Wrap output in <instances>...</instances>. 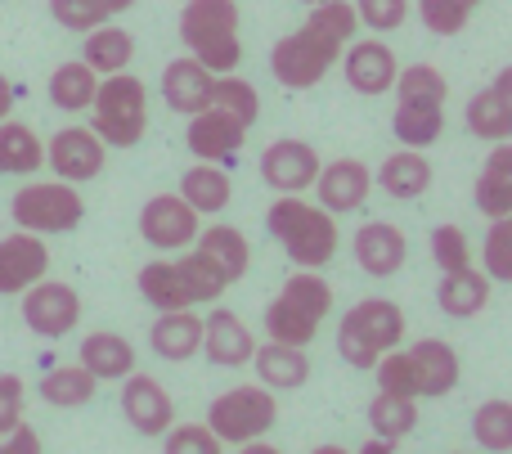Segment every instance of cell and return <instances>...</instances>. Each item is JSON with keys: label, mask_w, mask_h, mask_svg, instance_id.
<instances>
[{"label": "cell", "mask_w": 512, "mask_h": 454, "mask_svg": "<svg viewBox=\"0 0 512 454\" xmlns=\"http://www.w3.org/2000/svg\"><path fill=\"white\" fill-rule=\"evenodd\" d=\"M265 230L270 239L288 252L297 270H324L337 257V221L319 203H306L301 194H283L265 212Z\"/></svg>", "instance_id": "6da1fadb"}, {"label": "cell", "mask_w": 512, "mask_h": 454, "mask_svg": "<svg viewBox=\"0 0 512 454\" xmlns=\"http://www.w3.org/2000/svg\"><path fill=\"white\" fill-rule=\"evenodd\" d=\"M239 0H189L180 9V41L203 68L234 72L243 63V36H239Z\"/></svg>", "instance_id": "7a4b0ae2"}, {"label": "cell", "mask_w": 512, "mask_h": 454, "mask_svg": "<svg viewBox=\"0 0 512 454\" xmlns=\"http://www.w3.org/2000/svg\"><path fill=\"white\" fill-rule=\"evenodd\" d=\"M333 311V288L319 270H297L283 279L279 297L265 306V338L288 342V347H310L319 324Z\"/></svg>", "instance_id": "3957f363"}, {"label": "cell", "mask_w": 512, "mask_h": 454, "mask_svg": "<svg viewBox=\"0 0 512 454\" xmlns=\"http://www.w3.org/2000/svg\"><path fill=\"white\" fill-rule=\"evenodd\" d=\"M90 131L108 149H135L149 131V90L131 72H108L90 99Z\"/></svg>", "instance_id": "277c9868"}, {"label": "cell", "mask_w": 512, "mask_h": 454, "mask_svg": "<svg viewBox=\"0 0 512 454\" xmlns=\"http://www.w3.org/2000/svg\"><path fill=\"white\" fill-rule=\"evenodd\" d=\"M405 342V311L387 297H364L337 324V351L351 369H373Z\"/></svg>", "instance_id": "5b68a950"}, {"label": "cell", "mask_w": 512, "mask_h": 454, "mask_svg": "<svg viewBox=\"0 0 512 454\" xmlns=\"http://www.w3.org/2000/svg\"><path fill=\"white\" fill-rule=\"evenodd\" d=\"M342 50L346 45L324 36L315 23H306V27H297V32H288L270 50V72L283 90H310L328 77V68L342 59Z\"/></svg>", "instance_id": "8992f818"}, {"label": "cell", "mask_w": 512, "mask_h": 454, "mask_svg": "<svg viewBox=\"0 0 512 454\" xmlns=\"http://www.w3.org/2000/svg\"><path fill=\"white\" fill-rule=\"evenodd\" d=\"M279 419V401L270 396V387L261 383H243L221 392L212 405H207V428L225 441V446H243V441H256L274 428Z\"/></svg>", "instance_id": "52a82bcc"}, {"label": "cell", "mask_w": 512, "mask_h": 454, "mask_svg": "<svg viewBox=\"0 0 512 454\" xmlns=\"http://www.w3.org/2000/svg\"><path fill=\"white\" fill-rule=\"evenodd\" d=\"M9 216H14L18 230L68 234V230H77V225H81L86 203H81L77 185H68V180H36V185H23L14 194Z\"/></svg>", "instance_id": "ba28073f"}, {"label": "cell", "mask_w": 512, "mask_h": 454, "mask_svg": "<svg viewBox=\"0 0 512 454\" xmlns=\"http://www.w3.org/2000/svg\"><path fill=\"white\" fill-rule=\"evenodd\" d=\"M23 324L36 338H68L81 324V297L72 284L59 279H36L32 288H23Z\"/></svg>", "instance_id": "9c48e42d"}, {"label": "cell", "mask_w": 512, "mask_h": 454, "mask_svg": "<svg viewBox=\"0 0 512 454\" xmlns=\"http://www.w3.org/2000/svg\"><path fill=\"white\" fill-rule=\"evenodd\" d=\"M140 239L158 252H185L198 239V212L180 194H153L140 207Z\"/></svg>", "instance_id": "30bf717a"}, {"label": "cell", "mask_w": 512, "mask_h": 454, "mask_svg": "<svg viewBox=\"0 0 512 454\" xmlns=\"http://www.w3.org/2000/svg\"><path fill=\"white\" fill-rule=\"evenodd\" d=\"M45 162L54 167V176L81 185V180H95L108 162V144L99 140L90 126H63L54 131V140L45 144Z\"/></svg>", "instance_id": "8fae6325"}, {"label": "cell", "mask_w": 512, "mask_h": 454, "mask_svg": "<svg viewBox=\"0 0 512 454\" xmlns=\"http://www.w3.org/2000/svg\"><path fill=\"white\" fill-rule=\"evenodd\" d=\"M243 140H248V126L239 122V117H230L225 108L207 104L203 113L189 117V131H185V144L189 153H194L198 162H234L243 149Z\"/></svg>", "instance_id": "7c38bea8"}, {"label": "cell", "mask_w": 512, "mask_h": 454, "mask_svg": "<svg viewBox=\"0 0 512 454\" xmlns=\"http://www.w3.org/2000/svg\"><path fill=\"white\" fill-rule=\"evenodd\" d=\"M122 414L140 437H162V432L176 423V401L171 392L149 374H126L122 378Z\"/></svg>", "instance_id": "4fadbf2b"}, {"label": "cell", "mask_w": 512, "mask_h": 454, "mask_svg": "<svg viewBox=\"0 0 512 454\" xmlns=\"http://www.w3.org/2000/svg\"><path fill=\"white\" fill-rule=\"evenodd\" d=\"M319 176V153L315 144L306 140H274L270 149L261 153V180L279 194H306Z\"/></svg>", "instance_id": "5bb4252c"}, {"label": "cell", "mask_w": 512, "mask_h": 454, "mask_svg": "<svg viewBox=\"0 0 512 454\" xmlns=\"http://www.w3.org/2000/svg\"><path fill=\"white\" fill-rule=\"evenodd\" d=\"M373 189V171L364 167L360 158H337V162H319V176H315V194L319 207L333 216L346 212H360L364 198Z\"/></svg>", "instance_id": "9a60e30c"}, {"label": "cell", "mask_w": 512, "mask_h": 454, "mask_svg": "<svg viewBox=\"0 0 512 454\" xmlns=\"http://www.w3.org/2000/svg\"><path fill=\"white\" fill-rule=\"evenodd\" d=\"M396 50L387 41H351L342 59V77L355 95H387L396 86Z\"/></svg>", "instance_id": "2e32d148"}, {"label": "cell", "mask_w": 512, "mask_h": 454, "mask_svg": "<svg viewBox=\"0 0 512 454\" xmlns=\"http://www.w3.org/2000/svg\"><path fill=\"white\" fill-rule=\"evenodd\" d=\"M351 248H355L360 270H364V275H373V279L400 275V266H405V257H409L405 230H400V225H391V221H364L360 230H355Z\"/></svg>", "instance_id": "e0dca14e"}, {"label": "cell", "mask_w": 512, "mask_h": 454, "mask_svg": "<svg viewBox=\"0 0 512 454\" xmlns=\"http://www.w3.org/2000/svg\"><path fill=\"white\" fill-rule=\"evenodd\" d=\"M45 270H50V248L41 243V234L18 230L0 239V297L32 288L36 279H45Z\"/></svg>", "instance_id": "ac0fdd59"}, {"label": "cell", "mask_w": 512, "mask_h": 454, "mask_svg": "<svg viewBox=\"0 0 512 454\" xmlns=\"http://www.w3.org/2000/svg\"><path fill=\"white\" fill-rule=\"evenodd\" d=\"M409 369H414V396H450L459 387V351L441 338H423L405 351Z\"/></svg>", "instance_id": "d6986e66"}, {"label": "cell", "mask_w": 512, "mask_h": 454, "mask_svg": "<svg viewBox=\"0 0 512 454\" xmlns=\"http://www.w3.org/2000/svg\"><path fill=\"white\" fill-rule=\"evenodd\" d=\"M212 86H216V72L203 68L194 54H180L162 68V99L167 108H176L180 117H194L212 104Z\"/></svg>", "instance_id": "ffe728a7"}, {"label": "cell", "mask_w": 512, "mask_h": 454, "mask_svg": "<svg viewBox=\"0 0 512 454\" xmlns=\"http://www.w3.org/2000/svg\"><path fill=\"white\" fill-rule=\"evenodd\" d=\"M203 351H207L212 365L239 369V365H252L256 338H252V329L239 320V315L225 311V306H216V311L203 320Z\"/></svg>", "instance_id": "44dd1931"}, {"label": "cell", "mask_w": 512, "mask_h": 454, "mask_svg": "<svg viewBox=\"0 0 512 454\" xmlns=\"http://www.w3.org/2000/svg\"><path fill=\"white\" fill-rule=\"evenodd\" d=\"M149 347L171 365L194 360L203 347V320L194 315V306L189 311H158V320L149 324Z\"/></svg>", "instance_id": "7402d4cb"}, {"label": "cell", "mask_w": 512, "mask_h": 454, "mask_svg": "<svg viewBox=\"0 0 512 454\" xmlns=\"http://www.w3.org/2000/svg\"><path fill=\"white\" fill-rule=\"evenodd\" d=\"M436 306L454 320H472L490 306V275L477 266H463V270H445L441 284H436Z\"/></svg>", "instance_id": "603a6c76"}, {"label": "cell", "mask_w": 512, "mask_h": 454, "mask_svg": "<svg viewBox=\"0 0 512 454\" xmlns=\"http://www.w3.org/2000/svg\"><path fill=\"white\" fill-rule=\"evenodd\" d=\"M472 203L481 216H508L512 212V140H499L490 149L486 167H481L477 185H472Z\"/></svg>", "instance_id": "cb8c5ba5"}, {"label": "cell", "mask_w": 512, "mask_h": 454, "mask_svg": "<svg viewBox=\"0 0 512 454\" xmlns=\"http://www.w3.org/2000/svg\"><path fill=\"white\" fill-rule=\"evenodd\" d=\"M252 369L261 378V387L270 392H292L310 378V360H306V347H288V342H270L252 351Z\"/></svg>", "instance_id": "d4e9b609"}, {"label": "cell", "mask_w": 512, "mask_h": 454, "mask_svg": "<svg viewBox=\"0 0 512 454\" xmlns=\"http://www.w3.org/2000/svg\"><path fill=\"white\" fill-rule=\"evenodd\" d=\"M378 189L382 194H391V198H400V203L423 198L427 189H432V162H427V153L423 149L391 153V158L378 167Z\"/></svg>", "instance_id": "484cf974"}, {"label": "cell", "mask_w": 512, "mask_h": 454, "mask_svg": "<svg viewBox=\"0 0 512 454\" xmlns=\"http://www.w3.org/2000/svg\"><path fill=\"white\" fill-rule=\"evenodd\" d=\"M180 198L194 207L198 216H221L234 198V180L221 162H198L180 176Z\"/></svg>", "instance_id": "4316f807"}, {"label": "cell", "mask_w": 512, "mask_h": 454, "mask_svg": "<svg viewBox=\"0 0 512 454\" xmlns=\"http://www.w3.org/2000/svg\"><path fill=\"white\" fill-rule=\"evenodd\" d=\"M391 131L405 149H427L445 131V104H436V99H396Z\"/></svg>", "instance_id": "83f0119b"}, {"label": "cell", "mask_w": 512, "mask_h": 454, "mask_svg": "<svg viewBox=\"0 0 512 454\" xmlns=\"http://www.w3.org/2000/svg\"><path fill=\"white\" fill-rule=\"evenodd\" d=\"M77 360L99 383H122L126 374H135V347L122 333H90V338H81Z\"/></svg>", "instance_id": "f1b7e54d"}, {"label": "cell", "mask_w": 512, "mask_h": 454, "mask_svg": "<svg viewBox=\"0 0 512 454\" xmlns=\"http://www.w3.org/2000/svg\"><path fill=\"white\" fill-rule=\"evenodd\" d=\"M135 288H140V297L153 311H189V306H198L176 261H149L140 270V279H135Z\"/></svg>", "instance_id": "f546056e"}, {"label": "cell", "mask_w": 512, "mask_h": 454, "mask_svg": "<svg viewBox=\"0 0 512 454\" xmlns=\"http://www.w3.org/2000/svg\"><path fill=\"white\" fill-rule=\"evenodd\" d=\"M194 248H203L207 257L225 270L230 284H239L252 266V243H248V234L234 230V225H207V230L194 239Z\"/></svg>", "instance_id": "4dcf8cb0"}, {"label": "cell", "mask_w": 512, "mask_h": 454, "mask_svg": "<svg viewBox=\"0 0 512 454\" xmlns=\"http://www.w3.org/2000/svg\"><path fill=\"white\" fill-rule=\"evenodd\" d=\"M81 59L90 63L95 72H126L135 59V36L126 32V27L117 23H99L86 32V50H81Z\"/></svg>", "instance_id": "1f68e13d"}, {"label": "cell", "mask_w": 512, "mask_h": 454, "mask_svg": "<svg viewBox=\"0 0 512 454\" xmlns=\"http://www.w3.org/2000/svg\"><path fill=\"white\" fill-rule=\"evenodd\" d=\"M95 86L99 72L86 59H68L50 72V104L63 108V113H86L90 99H95Z\"/></svg>", "instance_id": "d6a6232c"}, {"label": "cell", "mask_w": 512, "mask_h": 454, "mask_svg": "<svg viewBox=\"0 0 512 454\" xmlns=\"http://www.w3.org/2000/svg\"><path fill=\"white\" fill-rule=\"evenodd\" d=\"M45 167V144L36 140L32 126L0 122V176H32Z\"/></svg>", "instance_id": "836d02e7"}, {"label": "cell", "mask_w": 512, "mask_h": 454, "mask_svg": "<svg viewBox=\"0 0 512 454\" xmlns=\"http://www.w3.org/2000/svg\"><path fill=\"white\" fill-rule=\"evenodd\" d=\"M463 122H468V131L477 135V140H486V144L512 140V108L504 104V95H499L495 86L477 90V95L468 99V108H463Z\"/></svg>", "instance_id": "e575fe53"}, {"label": "cell", "mask_w": 512, "mask_h": 454, "mask_svg": "<svg viewBox=\"0 0 512 454\" xmlns=\"http://www.w3.org/2000/svg\"><path fill=\"white\" fill-rule=\"evenodd\" d=\"M99 378L90 374L86 365H59L41 378V396L54 405V410H77V405L95 401Z\"/></svg>", "instance_id": "d590c367"}, {"label": "cell", "mask_w": 512, "mask_h": 454, "mask_svg": "<svg viewBox=\"0 0 512 454\" xmlns=\"http://www.w3.org/2000/svg\"><path fill=\"white\" fill-rule=\"evenodd\" d=\"M369 428L373 437H387V441H400L418 428V401L414 396H391V392H378L369 401Z\"/></svg>", "instance_id": "8d00e7d4"}, {"label": "cell", "mask_w": 512, "mask_h": 454, "mask_svg": "<svg viewBox=\"0 0 512 454\" xmlns=\"http://www.w3.org/2000/svg\"><path fill=\"white\" fill-rule=\"evenodd\" d=\"M135 0H50V14L68 32H90L99 23H113L117 14H126Z\"/></svg>", "instance_id": "74e56055"}, {"label": "cell", "mask_w": 512, "mask_h": 454, "mask_svg": "<svg viewBox=\"0 0 512 454\" xmlns=\"http://www.w3.org/2000/svg\"><path fill=\"white\" fill-rule=\"evenodd\" d=\"M472 437L481 450L508 454L512 450V401H486L472 414Z\"/></svg>", "instance_id": "f35d334b"}, {"label": "cell", "mask_w": 512, "mask_h": 454, "mask_svg": "<svg viewBox=\"0 0 512 454\" xmlns=\"http://www.w3.org/2000/svg\"><path fill=\"white\" fill-rule=\"evenodd\" d=\"M176 266H180V275H185V284H189V293H194V302H216V297H221L225 288H230L225 270L216 266V261L207 257L203 248L185 252V257H180Z\"/></svg>", "instance_id": "ab89813d"}, {"label": "cell", "mask_w": 512, "mask_h": 454, "mask_svg": "<svg viewBox=\"0 0 512 454\" xmlns=\"http://www.w3.org/2000/svg\"><path fill=\"white\" fill-rule=\"evenodd\" d=\"M212 104L225 108L230 117H239L243 126H252L256 117H261V95H256V86L252 81H243V77H234V72H221V77H216Z\"/></svg>", "instance_id": "60d3db41"}, {"label": "cell", "mask_w": 512, "mask_h": 454, "mask_svg": "<svg viewBox=\"0 0 512 454\" xmlns=\"http://www.w3.org/2000/svg\"><path fill=\"white\" fill-rule=\"evenodd\" d=\"M481 0H418V18L432 36H459L472 23Z\"/></svg>", "instance_id": "b9f144b4"}, {"label": "cell", "mask_w": 512, "mask_h": 454, "mask_svg": "<svg viewBox=\"0 0 512 454\" xmlns=\"http://www.w3.org/2000/svg\"><path fill=\"white\" fill-rule=\"evenodd\" d=\"M481 261H486L490 284H512V212L490 221V234H486V248H481Z\"/></svg>", "instance_id": "7bdbcfd3"}, {"label": "cell", "mask_w": 512, "mask_h": 454, "mask_svg": "<svg viewBox=\"0 0 512 454\" xmlns=\"http://www.w3.org/2000/svg\"><path fill=\"white\" fill-rule=\"evenodd\" d=\"M396 99H436V104H445V95H450V81H445L441 68H432V63H414V68H400L396 72Z\"/></svg>", "instance_id": "ee69618b"}, {"label": "cell", "mask_w": 512, "mask_h": 454, "mask_svg": "<svg viewBox=\"0 0 512 454\" xmlns=\"http://www.w3.org/2000/svg\"><path fill=\"white\" fill-rule=\"evenodd\" d=\"M472 257H477V252H472L463 225H436V230H432V261L441 266V275H445V270L472 266Z\"/></svg>", "instance_id": "f6af8a7d"}, {"label": "cell", "mask_w": 512, "mask_h": 454, "mask_svg": "<svg viewBox=\"0 0 512 454\" xmlns=\"http://www.w3.org/2000/svg\"><path fill=\"white\" fill-rule=\"evenodd\" d=\"M162 437H167V454H225V441L207 423H171Z\"/></svg>", "instance_id": "bcb514c9"}, {"label": "cell", "mask_w": 512, "mask_h": 454, "mask_svg": "<svg viewBox=\"0 0 512 454\" xmlns=\"http://www.w3.org/2000/svg\"><path fill=\"white\" fill-rule=\"evenodd\" d=\"M360 27H373V32H396L409 18V0H351Z\"/></svg>", "instance_id": "7dc6e473"}, {"label": "cell", "mask_w": 512, "mask_h": 454, "mask_svg": "<svg viewBox=\"0 0 512 454\" xmlns=\"http://www.w3.org/2000/svg\"><path fill=\"white\" fill-rule=\"evenodd\" d=\"M378 392H391V396H414V369H409V356L405 351H387V356L378 360ZM418 401V396H414Z\"/></svg>", "instance_id": "c3c4849f"}, {"label": "cell", "mask_w": 512, "mask_h": 454, "mask_svg": "<svg viewBox=\"0 0 512 454\" xmlns=\"http://www.w3.org/2000/svg\"><path fill=\"white\" fill-rule=\"evenodd\" d=\"M23 410H27V387L18 374H0V437L14 432L23 423Z\"/></svg>", "instance_id": "681fc988"}, {"label": "cell", "mask_w": 512, "mask_h": 454, "mask_svg": "<svg viewBox=\"0 0 512 454\" xmlns=\"http://www.w3.org/2000/svg\"><path fill=\"white\" fill-rule=\"evenodd\" d=\"M0 454H41V437H36V428L18 423L14 432H5V441H0Z\"/></svg>", "instance_id": "f907efd6"}, {"label": "cell", "mask_w": 512, "mask_h": 454, "mask_svg": "<svg viewBox=\"0 0 512 454\" xmlns=\"http://www.w3.org/2000/svg\"><path fill=\"white\" fill-rule=\"evenodd\" d=\"M355 454H396V441H387V437H369Z\"/></svg>", "instance_id": "816d5d0a"}, {"label": "cell", "mask_w": 512, "mask_h": 454, "mask_svg": "<svg viewBox=\"0 0 512 454\" xmlns=\"http://www.w3.org/2000/svg\"><path fill=\"white\" fill-rule=\"evenodd\" d=\"M239 454H283V450H279V446H270L265 437H256V441H243Z\"/></svg>", "instance_id": "f5cc1de1"}, {"label": "cell", "mask_w": 512, "mask_h": 454, "mask_svg": "<svg viewBox=\"0 0 512 454\" xmlns=\"http://www.w3.org/2000/svg\"><path fill=\"white\" fill-rule=\"evenodd\" d=\"M495 90H499V95H504V104L512 108V63H508V68L495 77Z\"/></svg>", "instance_id": "db71d44e"}, {"label": "cell", "mask_w": 512, "mask_h": 454, "mask_svg": "<svg viewBox=\"0 0 512 454\" xmlns=\"http://www.w3.org/2000/svg\"><path fill=\"white\" fill-rule=\"evenodd\" d=\"M9 108H14V86H9V81L0 77V122L9 117Z\"/></svg>", "instance_id": "11a10c76"}, {"label": "cell", "mask_w": 512, "mask_h": 454, "mask_svg": "<svg viewBox=\"0 0 512 454\" xmlns=\"http://www.w3.org/2000/svg\"><path fill=\"white\" fill-rule=\"evenodd\" d=\"M310 454H351V450H342V446H315Z\"/></svg>", "instance_id": "9f6ffc18"}, {"label": "cell", "mask_w": 512, "mask_h": 454, "mask_svg": "<svg viewBox=\"0 0 512 454\" xmlns=\"http://www.w3.org/2000/svg\"><path fill=\"white\" fill-rule=\"evenodd\" d=\"M301 5H319V0H301Z\"/></svg>", "instance_id": "6f0895ef"}]
</instances>
